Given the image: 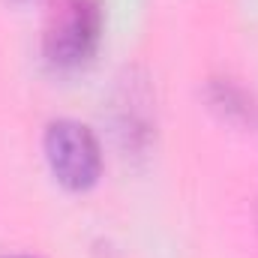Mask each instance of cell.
<instances>
[{
	"label": "cell",
	"instance_id": "obj_1",
	"mask_svg": "<svg viewBox=\"0 0 258 258\" xmlns=\"http://www.w3.org/2000/svg\"><path fill=\"white\" fill-rule=\"evenodd\" d=\"M45 159L66 189H90L102 171V150L90 129L78 120H54L45 129Z\"/></svg>",
	"mask_w": 258,
	"mask_h": 258
},
{
	"label": "cell",
	"instance_id": "obj_2",
	"mask_svg": "<svg viewBox=\"0 0 258 258\" xmlns=\"http://www.w3.org/2000/svg\"><path fill=\"white\" fill-rule=\"evenodd\" d=\"M99 33H102L99 0H57L45 30V54L57 66H78L96 51Z\"/></svg>",
	"mask_w": 258,
	"mask_h": 258
},
{
	"label": "cell",
	"instance_id": "obj_3",
	"mask_svg": "<svg viewBox=\"0 0 258 258\" xmlns=\"http://www.w3.org/2000/svg\"><path fill=\"white\" fill-rule=\"evenodd\" d=\"M6 258H27V255H6Z\"/></svg>",
	"mask_w": 258,
	"mask_h": 258
},
{
	"label": "cell",
	"instance_id": "obj_4",
	"mask_svg": "<svg viewBox=\"0 0 258 258\" xmlns=\"http://www.w3.org/2000/svg\"><path fill=\"white\" fill-rule=\"evenodd\" d=\"M255 222H258V207H255Z\"/></svg>",
	"mask_w": 258,
	"mask_h": 258
}]
</instances>
